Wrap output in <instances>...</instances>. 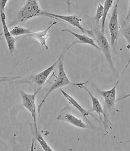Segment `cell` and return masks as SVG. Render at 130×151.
Returning a JSON list of instances; mask_svg holds the SVG:
<instances>
[{
    "mask_svg": "<svg viewBox=\"0 0 130 151\" xmlns=\"http://www.w3.org/2000/svg\"><path fill=\"white\" fill-rule=\"evenodd\" d=\"M42 12V11L38 1L35 0L27 1L17 13V16L13 19L12 22H11L9 27L17 24H23L25 22L33 17L39 16Z\"/></svg>",
    "mask_w": 130,
    "mask_h": 151,
    "instance_id": "1",
    "label": "cell"
},
{
    "mask_svg": "<svg viewBox=\"0 0 130 151\" xmlns=\"http://www.w3.org/2000/svg\"><path fill=\"white\" fill-rule=\"evenodd\" d=\"M119 82L120 78L118 79L117 82L116 83L115 86L112 88L107 91H102L98 88V87L94 86L98 93L104 98L105 110H107L108 113L111 111L116 106V102H117V100H116V88H117V86Z\"/></svg>",
    "mask_w": 130,
    "mask_h": 151,
    "instance_id": "10",
    "label": "cell"
},
{
    "mask_svg": "<svg viewBox=\"0 0 130 151\" xmlns=\"http://www.w3.org/2000/svg\"><path fill=\"white\" fill-rule=\"evenodd\" d=\"M57 119L59 120V121L66 122V123H68L74 125V126L79 127V128L85 129L88 127L86 123L82 120L71 114L70 109L68 106H65L63 109H62L60 111L59 115L57 117Z\"/></svg>",
    "mask_w": 130,
    "mask_h": 151,
    "instance_id": "11",
    "label": "cell"
},
{
    "mask_svg": "<svg viewBox=\"0 0 130 151\" xmlns=\"http://www.w3.org/2000/svg\"><path fill=\"white\" fill-rule=\"evenodd\" d=\"M78 87L86 90L89 96H90L91 100H92V108L90 109V111L92 112V113L93 112H96V114H98L100 121L102 122L103 121L105 129H107L108 125H111V123L109 119H108V115L105 113V111L103 109V107H102L100 102L99 101V100L96 97H95L91 93V92L88 90V88L86 86H84V85H79Z\"/></svg>",
    "mask_w": 130,
    "mask_h": 151,
    "instance_id": "8",
    "label": "cell"
},
{
    "mask_svg": "<svg viewBox=\"0 0 130 151\" xmlns=\"http://www.w3.org/2000/svg\"><path fill=\"white\" fill-rule=\"evenodd\" d=\"M118 3L117 1L114 4L113 11L110 17L109 23H108V29L111 34V47L116 54V42L120 36V27L118 23Z\"/></svg>",
    "mask_w": 130,
    "mask_h": 151,
    "instance_id": "5",
    "label": "cell"
},
{
    "mask_svg": "<svg viewBox=\"0 0 130 151\" xmlns=\"http://www.w3.org/2000/svg\"><path fill=\"white\" fill-rule=\"evenodd\" d=\"M7 2L8 0H0V17H1V23H2L3 25V32L0 34V36H1V35L4 36L10 53L11 55H13L15 50V42L16 39L13 36H11L10 31L8 29V26L6 25V14L4 13V9Z\"/></svg>",
    "mask_w": 130,
    "mask_h": 151,
    "instance_id": "9",
    "label": "cell"
},
{
    "mask_svg": "<svg viewBox=\"0 0 130 151\" xmlns=\"http://www.w3.org/2000/svg\"><path fill=\"white\" fill-rule=\"evenodd\" d=\"M120 34L123 36L128 42L127 48L129 49L130 45V13L128 12L125 20L122 21L121 27H120Z\"/></svg>",
    "mask_w": 130,
    "mask_h": 151,
    "instance_id": "15",
    "label": "cell"
},
{
    "mask_svg": "<svg viewBox=\"0 0 130 151\" xmlns=\"http://www.w3.org/2000/svg\"><path fill=\"white\" fill-rule=\"evenodd\" d=\"M77 43H79V42L75 41V42H73L72 44H70V45H68V47L66 46V47H65V49L63 50V51L62 52L61 55H60L59 59H58L57 61L54 62V63L51 65V66L47 68V69H45V70L39 73L38 74L32 75L29 77L25 78L24 80L21 79V80L19 81V82H15V83H18V84H20V83H29V84H36L37 86L42 87V86L45 84V83L46 81H47L48 77L50 76V74H51L52 72H53V70L56 68V66H57V65L59 63V62L61 61L62 58L63 57L64 55H65V54L68 51V50L72 47V46L75 45V44H77Z\"/></svg>",
    "mask_w": 130,
    "mask_h": 151,
    "instance_id": "2",
    "label": "cell"
},
{
    "mask_svg": "<svg viewBox=\"0 0 130 151\" xmlns=\"http://www.w3.org/2000/svg\"><path fill=\"white\" fill-rule=\"evenodd\" d=\"M1 77H2V76H0V78H1Z\"/></svg>",
    "mask_w": 130,
    "mask_h": 151,
    "instance_id": "22",
    "label": "cell"
},
{
    "mask_svg": "<svg viewBox=\"0 0 130 151\" xmlns=\"http://www.w3.org/2000/svg\"><path fill=\"white\" fill-rule=\"evenodd\" d=\"M93 32L95 36V41L97 42V45L100 47V51H102L105 56L106 61H107L108 65L111 69L112 72L113 74L117 73V70L114 66L113 61H112L111 58V46L108 43L107 39H106V36H104V34L101 32L100 29L97 28L93 31Z\"/></svg>",
    "mask_w": 130,
    "mask_h": 151,
    "instance_id": "4",
    "label": "cell"
},
{
    "mask_svg": "<svg viewBox=\"0 0 130 151\" xmlns=\"http://www.w3.org/2000/svg\"><path fill=\"white\" fill-rule=\"evenodd\" d=\"M62 32H68L70 34H73L74 36H75L77 39H78V42L79 43H83V44H88V45H92L93 47H95L96 48V49H98V50H100V47H98V45L96 44V41H95V40L93 38L89 37L88 36H87V35H81V34H76V33L72 32V31L69 30V29H64L62 30Z\"/></svg>",
    "mask_w": 130,
    "mask_h": 151,
    "instance_id": "14",
    "label": "cell"
},
{
    "mask_svg": "<svg viewBox=\"0 0 130 151\" xmlns=\"http://www.w3.org/2000/svg\"><path fill=\"white\" fill-rule=\"evenodd\" d=\"M35 139L38 141L43 151H54L53 149L49 146V144L45 140V139L42 137L41 133L40 132L39 130L35 132Z\"/></svg>",
    "mask_w": 130,
    "mask_h": 151,
    "instance_id": "17",
    "label": "cell"
},
{
    "mask_svg": "<svg viewBox=\"0 0 130 151\" xmlns=\"http://www.w3.org/2000/svg\"><path fill=\"white\" fill-rule=\"evenodd\" d=\"M86 83L87 82L73 83V82H71L69 80L68 77L66 73H65V70H64L63 57L61 59V61L59 62V73H58V76L57 77V79H55L54 82L52 84V86L50 88V89L48 90L47 94L45 96L41 102H40V103L39 104V105L38 106V108H37V113L40 114L42 104H44L45 102L46 99H47V97L50 96V94L51 93L52 91H54V90L57 89V88H61L63 86H68V85H74V86H79V85H83V84H86Z\"/></svg>",
    "mask_w": 130,
    "mask_h": 151,
    "instance_id": "3",
    "label": "cell"
},
{
    "mask_svg": "<svg viewBox=\"0 0 130 151\" xmlns=\"http://www.w3.org/2000/svg\"><path fill=\"white\" fill-rule=\"evenodd\" d=\"M60 91L61 92V93L63 94V96L65 97V98H66L68 100L70 103H71L72 105H73L74 107L76 108V109L78 110L79 112H80V113L81 114V115L83 116V119H84L85 121H86L88 123H89V125H90L91 127H93V125H91V123H90V121H88V119H87V117H88V116H91L93 118H94V119L98 120L97 119V118L96 117V116H94L92 112L90 111V110H86L85 109H83V106H81L80 104L78 103V102H77V100L75 99V98H73L71 96H70L69 94H68L66 92L62 90L61 88L60 89Z\"/></svg>",
    "mask_w": 130,
    "mask_h": 151,
    "instance_id": "12",
    "label": "cell"
},
{
    "mask_svg": "<svg viewBox=\"0 0 130 151\" xmlns=\"http://www.w3.org/2000/svg\"><path fill=\"white\" fill-rule=\"evenodd\" d=\"M40 15H45V16H47L52 17V18H56L57 20H62L65 22H67L69 24H70L73 26L79 29L81 32L83 33L84 35H88L89 37L93 38L95 39V36L93 34V30H87L84 29L81 26L80 24V22L81 21V19L79 17L78 15H57L54 14V13H50L47 12H42L41 13Z\"/></svg>",
    "mask_w": 130,
    "mask_h": 151,
    "instance_id": "7",
    "label": "cell"
},
{
    "mask_svg": "<svg viewBox=\"0 0 130 151\" xmlns=\"http://www.w3.org/2000/svg\"><path fill=\"white\" fill-rule=\"evenodd\" d=\"M22 79L21 77H1L0 78V83L3 82H9V81L13 80V79Z\"/></svg>",
    "mask_w": 130,
    "mask_h": 151,
    "instance_id": "20",
    "label": "cell"
},
{
    "mask_svg": "<svg viewBox=\"0 0 130 151\" xmlns=\"http://www.w3.org/2000/svg\"><path fill=\"white\" fill-rule=\"evenodd\" d=\"M57 24V22H53L50 25L49 27L47 29L43 31H41V32H32V34L26 35V36H30V37H32L35 38V39L38 40V41L40 42V45H41L42 50H48V46L47 45V43H46V41H47V38H49V34H48V32L51 29L52 26H54V24Z\"/></svg>",
    "mask_w": 130,
    "mask_h": 151,
    "instance_id": "13",
    "label": "cell"
},
{
    "mask_svg": "<svg viewBox=\"0 0 130 151\" xmlns=\"http://www.w3.org/2000/svg\"><path fill=\"white\" fill-rule=\"evenodd\" d=\"M34 144H35V139H33L32 146H31V150L30 151H34Z\"/></svg>",
    "mask_w": 130,
    "mask_h": 151,
    "instance_id": "21",
    "label": "cell"
},
{
    "mask_svg": "<svg viewBox=\"0 0 130 151\" xmlns=\"http://www.w3.org/2000/svg\"><path fill=\"white\" fill-rule=\"evenodd\" d=\"M42 87H40V88H38L36 91H35L34 93L29 94L23 91H20V94L21 98H22V104L26 108L27 111L30 112V114H32V116L34 119V127L35 129V132L38 131V128L37 126V110H36V97L37 94L38 93V92L40 91V90H41Z\"/></svg>",
    "mask_w": 130,
    "mask_h": 151,
    "instance_id": "6",
    "label": "cell"
},
{
    "mask_svg": "<svg viewBox=\"0 0 130 151\" xmlns=\"http://www.w3.org/2000/svg\"><path fill=\"white\" fill-rule=\"evenodd\" d=\"M113 4V1H112V0H107V1H105V2H104V5L103 6L104 12H103V15H102V19H101L102 22H101L100 31L101 32L104 34V32H105V22L106 20V17H107L108 11H109L110 9L111 8Z\"/></svg>",
    "mask_w": 130,
    "mask_h": 151,
    "instance_id": "16",
    "label": "cell"
},
{
    "mask_svg": "<svg viewBox=\"0 0 130 151\" xmlns=\"http://www.w3.org/2000/svg\"><path fill=\"white\" fill-rule=\"evenodd\" d=\"M12 36H19L22 35H28L32 34V28L25 29L20 26H15L12 30L10 31Z\"/></svg>",
    "mask_w": 130,
    "mask_h": 151,
    "instance_id": "18",
    "label": "cell"
},
{
    "mask_svg": "<svg viewBox=\"0 0 130 151\" xmlns=\"http://www.w3.org/2000/svg\"><path fill=\"white\" fill-rule=\"evenodd\" d=\"M103 12H104V6L101 4L99 3L98 5V8H97L96 11V14L94 17V20L96 21L97 24H98L100 22L101 19H102V15H103Z\"/></svg>",
    "mask_w": 130,
    "mask_h": 151,
    "instance_id": "19",
    "label": "cell"
}]
</instances>
